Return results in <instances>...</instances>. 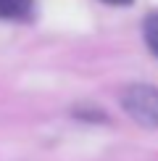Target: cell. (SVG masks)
<instances>
[{"instance_id": "cell-2", "label": "cell", "mask_w": 158, "mask_h": 161, "mask_svg": "<svg viewBox=\"0 0 158 161\" xmlns=\"http://www.w3.org/2000/svg\"><path fill=\"white\" fill-rule=\"evenodd\" d=\"M32 13V0H0V19H26Z\"/></svg>"}, {"instance_id": "cell-4", "label": "cell", "mask_w": 158, "mask_h": 161, "mask_svg": "<svg viewBox=\"0 0 158 161\" xmlns=\"http://www.w3.org/2000/svg\"><path fill=\"white\" fill-rule=\"evenodd\" d=\"M103 3H111V5H129L132 0H103Z\"/></svg>"}, {"instance_id": "cell-1", "label": "cell", "mask_w": 158, "mask_h": 161, "mask_svg": "<svg viewBox=\"0 0 158 161\" xmlns=\"http://www.w3.org/2000/svg\"><path fill=\"white\" fill-rule=\"evenodd\" d=\"M124 111L142 127H158V87L132 85L121 95Z\"/></svg>"}, {"instance_id": "cell-3", "label": "cell", "mask_w": 158, "mask_h": 161, "mask_svg": "<svg viewBox=\"0 0 158 161\" xmlns=\"http://www.w3.org/2000/svg\"><path fill=\"white\" fill-rule=\"evenodd\" d=\"M142 35H145V42L153 56H158V13H150L142 24Z\"/></svg>"}]
</instances>
